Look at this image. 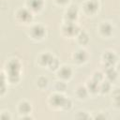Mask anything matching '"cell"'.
<instances>
[{
  "mask_svg": "<svg viewBox=\"0 0 120 120\" xmlns=\"http://www.w3.org/2000/svg\"><path fill=\"white\" fill-rule=\"evenodd\" d=\"M104 59H105V61H106L107 63L112 64V63L114 61V55H113L112 53L108 52V53H106V54L104 55Z\"/></svg>",
  "mask_w": 120,
  "mask_h": 120,
  "instance_id": "cell-10",
  "label": "cell"
},
{
  "mask_svg": "<svg viewBox=\"0 0 120 120\" xmlns=\"http://www.w3.org/2000/svg\"><path fill=\"white\" fill-rule=\"evenodd\" d=\"M32 34H33V36H34L35 38H40V37H42L43 34H44V29H43L41 26L37 25V26H35V27L32 29Z\"/></svg>",
  "mask_w": 120,
  "mask_h": 120,
  "instance_id": "cell-1",
  "label": "cell"
},
{
  "mask_svg": "<svg viewBox=\"0 0 120 120\" xmlns=\"http://www.w3.org/2000/svg\"><path fill=\"white\" fill-rule=\"evenodd\" d=\"M18 16H19V18H21L22 21H28V20L31 18V14H30L27 10H25V9L21 10V11L18 13Z\"/></svg>",
  "mask_w": 120,
  "mask_h": 120,
  "instance_id": "cell-4",
  "label": "cell"
},
{
  "mask_svg": "<svg viewBox=\"0 0 120 120\" xmlns=\"http://www.w3.org/2000/svg\"><path fill=\"white\" fill-rule=\"evenodd\" d=\"M84 38L88 40V38H87V36L85 35V33H82V34L79 36V40H80L81 42H82V43H83V42H84V40H83Z\"/></svg>",
  "mask_w": 120,
  "mask_h": 120,
  "instance_id": "cell-12",
  "label": "cell"
},
{
  "mask_svg": "<svg viewBox=\"0 0 120 120\" xmlns=\"http://www.w3.org/2000/svg\"><path fill=\"white\" fill-rule=\"evenodd\" d=\"M28 5H29V7H30L32 9L38 10V9H39V8H41V6H42V1H41V0H30L29 3H28Z\"/></svg>",
  "mask_w": 120,
  "mask_h": 120,
  "instance_id": "cell-2",
  "label": "cell"
},
{
  "mask_svg": "<svg viewBox=\"0 0 120 120\" xmlns=\"http://www.w3.org/2000/svg\"><path fill=\"white\" fill-rule=\"evenodd\" d=\"M108 77L111 78V79H113V78L115 77V72H114V70H113L112 68L111 69L110 72H108Z\"/></svg>",
  "mask_w": 120,
  "mask_h": 120,
  "instance_id": "cell-13",
  "label": "cell"
},
{
  "mask_svg": "<svg viewBox=\"0 0 120 120\" xmlns=\"http://www.w3.org/2000/svg\"><path fill=\"white\" fill-rule=\"evenodd\" d=\"M57 1H58L59 3H66L68 0H57Z\"/></svg>",
  "mask_w": 120,
  "mask_h": 120,
  "instance_id": "cell-15",
  "label": "cell"
},
{
  "mask_svg": "<svg viewBox=\"0 0 120 120\" xmlns=\"http://www.w3.org/2000/svg\"><path fill=\"white\" fill-rule=\"evenodd\" d=\"M109 87H110L109 83L105 82V83H103V85H102V87H101V90H102V91H108Z\"/></svg>",
  "mask_w": 120,
  "mask_h": 120,
  "instance_id": "cell-14",
  "label": "cell"
},
{
  "mask_svg": "<svg viewBox=\"0 0 120 120\" xmlns=\"http://www.w3.org/2000/svg\"><path fill=\"white\" fill-rule=\"evenodd\" d=\"M101 32H102L103 34H105V35L111 34V32H112V27H111V25L108 24V23L102 24V26H101Z\"/></svg>",
  "mask_w": 120,
  "mask_h": 120,
  "instance_id": "cell-8",
  "label": "cell"
},
{
  "mask_svg": "<svg viewBox=\"0 0 120 120\" xmlns=\"http://www.w3.org/2000/svg\"><path fill=\"white\" fill-rule=\"evenodd\" d=\"M75 57H76V60L79 61V62H82V61H84L85 58H86L85 52H83V51L78 52L76 53V56H75Z\"/></svg>",
  "mask_w": 120,
  "mask_h": 120,
  "instance_id": "cell-7",
  "label": "cell"
},
{
  "mask_svg": "<svg viewBox=\"0 0 120 120\" xmlns=\"http://www.w3.org/2000/svg\"><path fill=\"white\" fill-rule=\"evenodd\" d=\"M70 73H71L70 69H69L68 68H67V67H64V68L60 70V72H59V74H60L63 78H68V77L70 76Z\"/></svg>",
  "mask_w": 120,
  "mask_h": 120,
  "instance_id": "cell-6",
  "label": "cell"
},
{
  "mask_svg": "<svg viewBox=\"0 0 120 120\" xmlns=\"http://www.w3.org/2000/svg\"><path fill=\"white\" fill-rule=\"evenodd\" d=\"M52 59V58L50 56V54H43L42 57H41V60H42V62H43L44 64H48V63H50Z\"/></svg>",
  "mask_w": 120,
  "mask_h": 120,
  "instance_id": "cell-11",
  "label": "cell"
},
{
  "mask_svg": "<svg viewBox=\"0 0 120 120\" xmlns=\"http://www.w3.org/2000/svg\"><path fill=\"white\" fill-rule=\"evenodd\" d=\"M52 101H53L54 105L58 106V105H64L66 102V99H64L63 97H61V96H54L52 98Z\"/></svg>",
  "mask_w": 120,
  "mask_h": 120,
  "instance_id": "cell-5",
  "label": "cell"
},
{
  "mask_svg": "<svg viewBox=\"0 0 120 120\" xmlns=\"http://www.w3.org/2000/svg\"><path fill=\"white\" fill-rule=\"evenodd\" d=\"M29 110H30V106H29L28 103H26V102L21 103V105H20V111H21L22 112L26 113L27 112H29Z\"/></svg>",
  "mask_w": 120,
  "mask_h": 120,
  "instance_id": "cell-9",
  "label": "cell"
},
{
  "mask_svg": "<svg viewBox=\"0 0 120 120\" xmlns=\"http://www.w3.org/2000/svg\"><path fill=\"white\" fill-rule=\"evenodd\" d=\"M97 8H98V4L95 1H89L85 5V9L88 12H94V11H96L97 10Z\"/></svg>",
  "mask_w": 120,
  "mask_h": 120,
  "instance_id": "cell-3",
  "label": "cell"
}]
</instances>
